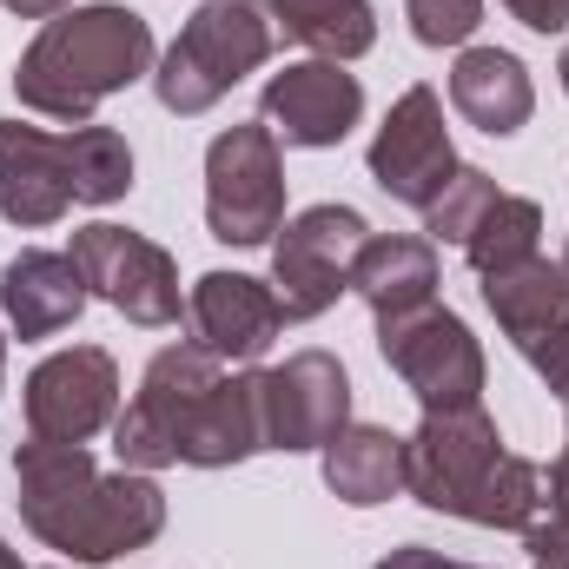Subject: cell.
<instances>
[{"label": "cell", "mask_w": 569, "mask_h": 569, "mask_svg": "<svg viewBox=\"0 0 569 569\" xmlns=\"http://www.w3.org/2000/svg\"><path fill=\"white\" fill-rule=\"evenodd\" d=\"M13 483H20V517L27 530L73 557V563H113L146 550L166 530V497L140 470L107 477L93 463L87 443H53V437H27L13 450Z\"/></svg>", "instance_id": "obj_1"}, {"label": "cell", "mask_w": 569, "mask_h": 569, "mask_svg": "<svg viewBox=\"0 0 569 569\" xmlns=\"http://www.w3.org/2000/svg\"><path fill=\"white\" fill-rule=\"evenodd\" d=\"M146 73H152V27L133 7L100 0V7L53 13L33 33V47L13 67V93H20V107H33L47 120L87 127L100 113V100L127 93Z\"/></svg>", "instance_id": "obj_2"}, {"label": "cell", "mask_w": 569, "mask_h": 569, "mask_svg": "<svg viewBox=\"0 0 569 569\" xmlns=\"http://www.w3.org/2000/svg\"><path fill=\"white\" fill-rule=\"evenodd\" d=\"M272 53V20L252 0H199L192 20L179 27V40L159 53L152 67V93L166 113L192 120L206 107H219L246 73H259Z\"/></svg>", "instance_id": "obj_3"}, {"label": "cell", "mask_w": 569, "mask_h": 569, "mask_svg": "<svg viewBox=\"0 0 569 569\" xmlns=\"http://www.w3.org/2000/svg\"><path fill=\"white\" fill-rule=\"evenodd\" d=\"M206 226L219 246H272L284 226V159L266 120L206 146Z\"/></svg>", "instance_id": "obj_4"}, {"label": "cell", "mask_w": 569, "mask_h": 569, "mask_svg": "<svg viewBox=\"0 0 569 569\" xmlns=\"http://www.w3.org/2000/svg\"><path fill=\"white\" fill-rule=\"evenodd\" d=\"M378 351L385 365L405 378V391L425 411H463L483 405V345L470 338V325L457 311H443L437 298L418 311L378 318Z\"/></svg>", "instance_id": "obj_5"}, {"label": "cell", "mask_w": 569, "mask_h": 569, "mask_svg": "<svg viewBox=\"0 0 569 569\" xmlns=\"http://www.w3.org/2000/svg\"><path fill=\"white\" fill-rule=\"evenodd\" d=\"M219 378H226V371H219V358H212L199 338H192V345H166V351L146 365L133 405L113 418V450H120V463L140 470V477L179 463V437H186L199 398H206Z\"/></svg>", "instance_id": "obj_6"}, {"label": "cell", "mask_w": 569, "mask_h": 569, "mask_svg": "<svg viewBox=\"0 0 569 569\" xmlns=\"http://www.w3.org/2000/svg\"><path fill=\"white\" fill-rule=\"evenodd\" d=\"M365 239L371 226L351 206H311L284 219L272 239V291H279L284 325H311L338 305V291H351V259Z\"/></svg>", "instance_id": "obj_7"}, {"label": "cell", "mask_w": 569, "mask_h": 569, "mask_svg": "<svg viewBox=\"0 0 569 569\" xmlns=\"http://www.w3.org/2000/svg\"><path fill=\"white\" fill-rule=\"evenodd\" d=\"M503 457V437L490 425L483 405H463V411H425V425L405 437V490L443 510V517H470L490 470Z\"/></svg>", "instance_id": "obj_8"}, {"label": "cell", "mask_w": 569, "mask_h": 569, "mask_svg": "<svg viewBox=\"0 0 569 569\" xmlns=\"http://www.w3.org/2000/svg\"><path fill=\"white\" fill-rule=\"evenodd\" d=\"M80 279L93 298H107L127 325H179V266L166 246H152L146 232H127V226H80L73 232V252Z\"/></svg>", "instance_id": "obj_9"}, {"label": "cell", "mask_w": 569, "mask_h": 569, "mask_svg": "<svg viewBox=\"0 0 569 569\" xmlns=\"http://www.w3.org/2000/svg\"><path fill=\"white\" fill-rule=\"evenodd\" d=\"M259 425L266 450H325L351 425V378L331 351H298L259 371Z\"/></svg>", "instance_id": "obj_10"}, {"label": "cell", "mask_w": 569, "mask_h": 569, "mask_svg": "<svg viewBox=\"0 0 569 569\" xmlns=\"http://www.w3.org/2000/svg\"><path fill=\"white\" fill-rule=\"evenodd\" d=\"M120 418V365L100 345H73L33 365L27 378V437L87 443Z\"/></svg>", "instance_id": "obj_11"}, {"label": "cell", "mask_w": 569, "mask_h": 569, "mask_svg": "<svg viewBox=\"0 0 569 569\" xmlns=\"http://www.w3.org/2000/svg\"><path fill=\"white\" fill-rule=\"evenodd\" d=\"M371 179L398 206H418V212L457 179V146H450V127H443V100L430 87H411L385 113V127L371 140Z\"/></svg>", "instance_id": "obj_12"}, {"label": "cell", "mask_w": 569, "mask_h": 569, "mask_svg": "<svg viewBox=\"0 0 569 569\" xmlns=\"http://www.w3.org/2000/svg\"><path fill=\"white\" fill-rule=\"evenodd\" d=\"M259 113H266L272 140L284 146H338L365 120V87L338 60H298L266 80Z\"/></svg>", "instance_id": "obj_13"}, {"label": "cell", "mask_w": 569, "mask_h": 569, "mask_svg": "<svg viewBox=\"0 0 569 569\" xmlns=\"http://www.w3.org/2000/svg\"><path fill=\"white\" fill-rule=\"evenodd\" d=\"M192 338L219 358V365H259L284 331L279 291L252 272H206L186 298Z\"/></svg>", "instance_id": "obj_14"}, {"label": "cell", "mask_w": 569, "mask_h": 569, "mask_svg": "<svg viewBox=\"0 0 569 569\" xmlns=\"http://www.w3.org/2000/svg\"><path fill=\"white\" fill-rule=\"evenodd\" d=\"M73 206V172H67V140L0 120V219L13 226H53Z\"/></svg>", "instance_id": "obj_15"}, {"label": "cell", "mask_w": 569, "mask_h": 569, "mask_svg": "<svg viewBox=\"0 0 569 569\" xmlns=\"http://www.w3.org/2000/svg\"><path fill=\"white\" fill-rule=\"evenodd\" d=\"M483 305L503 325V338L530 358L543 338L569 331V272L550 266L543 252H530V259H517L503 272H483Z\"/></svg>", "instance_id": "obj_16"}, {"label": "cell", "mask_w": 569, "mask_h": 569, "mask_svg": "<svg viewBox=\"0 0 569 569\" xmlns=\"http://www.w3.org/2000/svg\"><path fill=\"white\" fill-rule=\"evenodd\" d=\"M450 107H457L477 133L510 140V133H523V120H530V107H537V87H530V73H523L517 53H503V47H470V53H457V67H450Z\"/></svg>", "instance_id": "obj_17"}, {"label": "cell", "mask_w": 569, "mask_h": 569, "mask_svg": "<svg viewBox=\"0 0 569 569\" xmlns=\"http://www.w3.org/2000/svg\"><path fill=\"white\" fill-rule=\"evenodd\" d=\"M259 450H266V425H259V371L219 378V385L199 398L186 437H179V463H192V470H226V463H246V457H259Z\"/></svg>", "instance_id": "obj_18"}, {"label": "cell", "mask_w": 569, "mask_h": 569, "mask_svg": "<svg viewBox=\"0 0 569 569\" xmlns=\"http://www.w3.org/2000/svg\"><path fill=\"white\" fill-rule=\"evenodd\" d=\"M87 305V279L67 252H20L0 272V311L20 338H53L80 318Z\"/></svg>", "instance_id": "obj_19"}, {"label": "cell", "mask_w": 569, "mask_h": 569, "mask_svg": "<svg viewBox=\"0 0 569 569\" xmlns=\"http://www.w3.org/2000/svg\"><path fill=\"white\" fill-rule=\"evenodd\" d=\"M351 291H358L378 318L418 311V305L437 298V246H430V239H411V232L365 239L358 259H351Z\"/></svg>", "instance_id": "obj_20"}, {"label": "cell", "mask_w": 569, "mask_h": 569, "mask_svg": "<svg viewBox=\"0 0 569 569\" xmlns=\"http://www.w3.org/2000/svg\"><path fill=\"white\" fill-rule=\"evenodd\" d=\"M325 483L351 510L391 503L405 490V437L385 430V425H345L325 443Z\"/></svg>", "instance_id": "obj_21"}, {"label": "cell", "mask_w": 569, "mask_h": 569, "mask_svg": "<svg viewBox=\"0 0 569 569\" xmlns=\"http://www.w3.org/2000/svg\"><path fill=\"white\" fill-rule=\"evenodd\" d=\"M266 20L284 27V40L311 47L318 60H358L378 47V20H371V0H259Z\"/></svg>", "instance_id": "obj_22"}, {"label": "cell", "mask_w": 569, "mask_h": 569, "mask_svg": "<svg viewBox=\"0 0 569 569\" xmlns=\"http://www.w3.org/2000/svg\"><path fill=\"white\" fill-rule=\"evenodd\" d=\"M67 172H73V199L80 206H113L133 192V146L113 127H73L67 133Z\"/></svg>", "instance_id": "obj_23"}, {"label": "cell", "mask_w": 569, "mask_h": 569, "mask_svg": "<svg viewBox=\"0 0 569 569\" xmlns=\"http://www.w3.org/2000/svg\"><path fill=\"white\" fill-rule=\"evenodd\" d=\"M537 239H543V206H537V199H517V192H497V206H490V212L477 219V232L463 239V259H470V272L483 279V272H503V266L530 259Z\"/></svg>", "instance_id": "obj_24"}, {"label": "cell", "mask_w": 569, "mask_h": 569, "mask_svg": "<svg viewBox=\"0 0 569 569\" xmlns=\"http://www.w3.org/2000/svg\"><path fill=\"white\" fill-rule=\"evenodd\" d=\"M490 206H497V179H490V172H477V166H457V179H450V186L425 206V232H430V239H443V246H463Z\"/></svg>", "instance_id": "obj_25"}, {"label": "cell", "mask_w": 569, "mask_h": 569, "mask_svg": "<svg viewBox=\"0 0 569 569\" xmlns=\"http://www.w3.org/2000/svg\"><path fill=\"white\" fill-rule=\"evenodd\" d=\"M405 13L425 47H463L483 20V0H405Z\"/></svg>", "instance_id": "obj_26"}, {"label": "cell", "mask_w": 569, "mask_h": 569, "mask_svg": "<svg viewBox=\"0 0 569 569\" xmlns=\"http://www.w3.org/2000/svg\"><path fill=\"white\" fill-rule=\"evenodd\" d=\"M523 550H530V569H569V523L563 517H537L523 530Z\"/></svg>", "instance_id": "obj_27"}, {"label": "cell", "mask_w": 569, "mask_h": 569, "mask_svg": "<svg viewBox=\"0 0 569 569\" xmlns=\"http://www.w3.org/2000/svg\"><path fill=\"white\" fill-rule=\"evenodd\" d=\"M530 365H537V378H543V385H550V391H557V398L569 405V331L543 338V345L530 351Z\"/></svg>", "instance_id": "obj_28"}, {"label": "cell", "mask_w": 569, "mask_h": 569, "mask_svg": "<svg viewBox=\"0 0 569 569\" xmlns=\"http://www.w3.org/2000/svg\"><path fill=\"white\" fill-rule=\"evenodd\" d=\"M530 33H563L569 27V0H503Z\"/></svg>", "instance_id": "obj_29"}, {"label": "cell", "mask_w": 569, "mask_h": 569, "mask_svg": "<svg viewBox=\"0 0 569 569\" xmlns=\"http://www.w3.org/2000/svg\"><path fill=\"white\" fill-rule=\"evenodd\" d=\"M378 569H470V563H450V557H437L425 543H405V550H391Z\"/></svg>", "instance_id": "obj_30"}, {"label": "cell", "mask_w": 569, "mask_h": 569, "mask_svg": "<svg viewBox=\"0 0 569 569\" xmlns=\"http://www.w3.org/2000/svg\"><path fill=\"white\" fill-rule=\"evenodd\" d=\"M550 517L569 523V443H563V457L550 463Z\"/></svg>", "instance_id": "obj_31"}, {"label": "cell", "mask_w": 569, "mask_h": 569, "mask_svg": "<svg viewBox=\"0 0 569 569\" xmlns=\"http://www.w3.org/2000/svg\"><path fill=\"white\" fill-rule=\"evenodd\" d=\"M7 13H20V20H53V13H67V0H0Z\"/></svg>", "instance_id": "obj_32"}, {"label": "cell", "mask_w": 569, "mask_h": 569, "mask_svg": "<svg viewBox=\"0 0 569 569\" xmlns=\"http://www.w3.org/2000/svg\"><path fill=\"white\" fill-rule=\"evenodd\" d=\"M0 569H20V557H13V550H7V543H0Z\"/></svg>", "instance_id": "obj_33"}, {"label": "cell", "mask_w": 569, "mask_h": 569, "mask_svg": "<svg viewBox=\"0 0 569 569\" xmlns=\"http://www.w3.org/2000/svg\"><path fill=\"white\" fill-rule=\"evenodd\" d=\"M557 73H563V93H569V47H563V60H557Z\"/></svg>", "instance_id": "obj_34"}, {"label": "cell", "mask_w": 569, "mask_h": 569, "mask_svg": "<svg viewBox=\"0 0 569 569\" xmlns=\"http://www.w3.org/2000/svg\"><path fill=\"white\" fill-rule=\"evenodd\" d=\"M0 371H7V338H0Z\"/></svg>", "instance_id": "obj_35"}, {"label": "cell", "mask_w": 569, "mask_h": 569, "mask_svg": "<svg viewBox=\"0 0 569 569\" xmlns=\"http://www.w3.org/2000/svg\"><path fill=\"white\" fill-rule=\"evenodd\" d=\"M563 272H569V246H563Z\"/></svg>", "instance_id": "obj_36"}]
</instances>
